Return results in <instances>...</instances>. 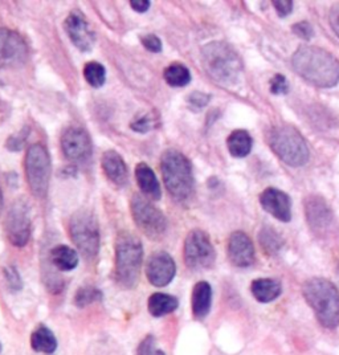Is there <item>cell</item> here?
<instances>
[{
    "mask_svg": "<svg viewBox=\"0 0 339 355\" xmlns=\"http://www.w3.org/2000/svg\"><path fill=\"white\" fill-rule=\"evenodd\" d=\"M25 177L31 193L36 197H45L51 178V157L43 143L30 146L25 155Z\"/></svg>",
    "mask_w": 339,
    "mask_h": 355,
    "instance_id": "obj_8",
    "label": "cell"
},
{
    "mask_svg": "<svg viewBox=\"0 0 339 355\" xmlns=\"http://www.w3.org/2000/svg\"><path fill=\"white\" fill-rule=\"evenodd\" d=\"M4 227L6 235L12 246L19 248L27 246L31 237V215L28 204L23 199L14 202L11 206L4 222Z\"/></svg>",
    "mask_w": 339,
    "mask_h": 355,
    "instance_id": "obj_11",
    "label": "cell"
},
{
    "mask_svg": "<svg viewBox=\"0 0 339 355\" xmlns=\"http://www.w3.org/2000/svg\"><path fill=\"white\" fill-rule=\"evenodd\" d=\"M305 300L323 327L334 329L339 323V292L326 279H310L303 286Z\"/></svg>",
    "mask_w": 339,
    "mask_h": 355,
    "instance_id": "obj_4",
    "label": "cell"
},
{
    "mask_svg": "<svg viewBox=\"0 0 339 355\" xmlns=\"http://www.w3.org/2000/svg\"><path fill=\"white\" fill-rule=\"evenodd\" d=\"M228 257L233 266L247 268L254 263V247L244 232H233L228 240Z\"/></svg>",
    "mask_w": 339,
    "mask_h": 355,
    "instance_id": "obj_17",
    "label": "cell"
},
{
    "mask_svg": "<svg viewBox=\"0 0 339 355\" xmlns=\"http://www.w3.org/2000/svg\"><path fill=\"white\" fill-rule=\"evenodd\" d=\"M260 203L263 208L274 216L280 222H290L292 219V202L285 193L277 189H267L260 195Z\"/></svg>",
    "mask_w": 339,
    "mask_h": 355,
    "instance_id": "obj_18",
    "label": "cell"
},
{
    "mask_svg": "<svg viewBox=\"0 0 339 355\" xmlns=\"http://www.w3.org/2000/svg\"><path fill=\"white\" fill-rule=\"evenodd\" d=\"M141 43L143 47L154 54H158L162 51V41L161 39L157 35H144L141 37Z\"/></svg>",
    "mask_w": 339,
    "mask_h": 355,
    "instance_id": "obj_35",
    "label": "cell"
},
{
    "mask_svg": "<svg viewBox=\"0 0 339 355\" xmlns=\"http://www.w3.org/2000/svg\"><path fill=\"white\" fill-rule=\"evenodd\" d=\"M250 289L253 297L263 303H268L276 300L283 292L281 284L273 279H257L252 283Z\"/></svg>",
    "mask_w": 339,
    "mask_h": 355,
    "instance_id": "obj_22",
    "label": "cell"
},
{
    "mask_svg": "<svg viewBox=\"0 0 339 355\" xmlns=\"http://www.w3.org/2000/svg\"><path fill=\"white\" fill-rule=\"evenodd\" d=\"M31 346L37 353L52 354L57 349V339L51 329L44 325L37 326L31 336Z\"/></svg>",
    "mask_w": 339,
    "mask_h": 355,
    "instance_id": "obj_24",
    "label": "cell"
},
{
    "mask_svg": "<svg viewBox=\"0 0 339 355\" xmlns=\"http://www.w3.org/2000/svg\"><path fill=\"white\" fill-rule=\"evenodd\" d=\"M210 98H211V96H208V94H206V93L195 92V93H193V94L188 97V101H190V104H193V105H195V107H203L208 104Z\"/></svg>",
    "mask_w": 339,
    "mask_h": 355,
    "instance_id": "obj_39",
    "label": "cell"
},
{
    "mask_svg": "<svg viewBox=\"0 0 339 355\" xmlns=\"http://www.w3.org/2000/svg\"><path fill=\"white\" fill-rule=\"evenodd\" d=\"M212 303V288L207 281H199L193 290V314L197 320H204L210 310Z\"/></svg>",
    "mask_w": 339,
    "mask_h": 355,
    "instance_id": "obj_20",
    "label": "cell"
},
{
    "mask_svg": "<svg viewBox=\"0 0 339 355\" xmlns=\"http://www.w3.org/2000/svg\"><path fill=\"white\" fill-rule=\"evenodd\" d=\"M135 179L143 195L160 200L162 196L161 186L153 169L147 163H138L135 167Z\"/></svg>",
    "mask_w": 339,
    "mask_h": 355,
    "instance_id": "obj_21",
    "label": "cell"
},
{
    "mask_svg": "<svg viewBox=\"0 0 339 355\" xmlns=\"http://www.w3.org/2000/svg\"><path fill=\"white\" fill-rule=\"evenodd\" d=\"M329 21H330V25H331L333 31L339 37V4H336V6L331 7L330 14H329Z\"/></svg>",
    "mask_w": 339,
    "mask_h": 355,
    "instance_id": "obj_40",
    "label": "cell"
},
{
    "mask_svg": "<svg viewBox=\"0 0 339 355\" xmlns=\"http://www.w3.org/2000/svg\"><path fill=\"white\" fill-rule=\"evenodd\" d=\"M201 63L207 74L223 87L234 85L244 69L240 56L230 44L223 41H214L203 47Z\"/></svg>",
    "mask_w": 339,
    "mask_h": 355,
    "instance_id": "obj_2",
    "label": "cell"
},
{
    "mask_svg": "<svg viewBox=\"0 0 339 355\" xmlns=\"http://www.w3.org/2000/svg\"><path fill=\"white\" fill-rule=\"evenodd\" d=\"M64 30L72 43L83 52H89L96 41V34L85 15L74 10L64 21Z\"/></svg>",
    "mask_w": 339,
    "mask_h": 355,
    "instance_id": "obj_13",
    "label": "cell"
},
{
    "mask_svg": "<svg viewBox=\"0 0 339 355\" xmlns=\"http://www.w3.org/2000/svg\"><path fill=\"white\" fill-rule=\"evenodd\" d=\"M101 166L107 179L113 182L116 186L124 187L127 183V179H129L127 166L125 160H122V157L116 150H107L102 157Z\"/></svg>",
    "mask_w": 339,
    "mask_h": 355,
    "instance_id": "obj_19",
    "label": "cell"
},
{
    "mask_svg": "<svg viewBox=\"0 0 339 355\" xmlns=\"http://www.w3.org/2000/svg\"><path fill=\"white\" fill-rule=\"evenodd\" d=\"M130 6H131V8H133L134 11L142 14V12H146V11L150 8L151 1H149V0H131V1H130Z\"/></svg>",
    "mask_w": 339,
    "mask_h": 355,
    "instance_id": "obj_41",
    "label": "cell"
},
{
    "mask_svg": "<svg viewBox=\"0 0 339 355\" xmlns=\"http://www.w3.org/2000/svg\"><path fill=\"white\" fill-rule=\"evenodd\" d=\"M69 235L81 255L93 260L100 250V228L97 217L89 210L83 208L72 215Z\"/></svg>",
    "mask_w": 339,
    "mask_h": 355,
    "instance_id": "obj_7",
    "label": "cell"
},
{
    "mask_svg": "<svg viewBox=\"0 0 339 355\" xmlns=\"http://www.w3.org/2000/svg\"><path fill=\"white\" fill-rule=\"evenodd\" d=\"M216 252L210 236L201 230L190 232L184 241V263L190 269L204 270L212 268Z\"/></svg>",
    "mask_w": 339,
    "mask_h": 355,
    "instance_id": "obj_10",
    "label": "cell"
},
{
    "mask_svg": "<svg viewBox=\"0 0 339 355\" xmlns=\"http://www.w3.org/2000/svg\"><path fill=\"white\" fill-rule=\"evenodd\" d=\"M177 275L174 259L167 252H155L146 264V277L150 284L163 288L170 284Z\"/></svg>",
    "mask_w": 339,
    "mask_h": 355,
    "instance_id": "obj_15",
    "label": "cell"
},
{
    "mask_svg": "<svg viewBox=\"0 0 339 355\" xmlns=\"http://www.w3.org/2000/svg\"><path fill=\"white\" fill-rule=\"evenodd\" d=\"M292 31H293V34H296L298 37L305 39V40H309L314 36V30L307 21H300V23L294 24L292 27Z\"/></svg>",
    "mask_w": 339,
    "mask_h": 355,
    "instance_id": "obj_36",
    "label": "cell"
},
{
    "mask_svg": "<svg viewBox=\"0 0 339 355\" xmlns=\"http://www.w3.org/2000/svg\"><path fill=\"white\" fill-rule=\"evenodd\" d=\"M28 47L18 32L0 28V63L6 65H19L25 61Z\"/></svg>",
    "mask_w": 339,
    "mask_h": 355,
    "instance_id": "obj_16",
    "label": "cell"
},
{
    "mask_svg": "<svg viewBox=\"0 0 339 355\" xmlns=\"http://www.w3.org/2000/svg\"><path fill=\"white\" fill-rule=\"evenodd\" d=\"M161 170L168 194L177 202H187L194 193L193 164L188 158L175 149L162 154Z\"/></svg>",
    "mask_w": 339,
    "mask_h": 355,
    "instance_id": "obj_3",
    "label": "cell"
},
{
    "mask_svg": "<svg viewBox=\"0 0 339 355\" xmlns=\"http://www.w3.org/2000/svg\"><path fill=\"white\" fill-rule=\"evenodd\" d=\"M51 261L58 270H73L78 266V255L68 246H56L51 250Z\"/></svg>",
    "mask_w": 339,
    "mask_h": 355,
    "instance_id": "obj_25",
    "label": "cell"
},
{
    "mask_svg": "<svg viewBox=\"0 0 339 355\" xmlns=\"http://www.w3.org/2000/svg\"><path fill=\"white\" fill-rule=\"evenodd\" d=\"M179 301L177 297L166 293H154L149 299V312L154 317L167 316L178 309Z\"/></svg>",
    "mask_w": 339,
    "mask_h": 355,
    "instance_id": "obj_23",
    "label": "cell"
},
{
    "mask_svg": "<svg viewBox=\"0 0 339 355\" xmlns=\"http://www.w3.org/2000/svg\"><path fill=\"white\" fill-rule=\"evenodd\" d=\"M142 260L143 247L141 240L130 232L120 233L116 241L114 266L117 284L125 289H133L138 284Z\"/></svg>",
    "mask_w": 339,
    "mask_h": 355,
    "instance_id": "obj_5",
    "label": "cell"
},
{
    "mask_svg": "<svg viewBox=\"0 0 339 355\" xmlns=\"http://www.w3.org/2000/svg\"><path fill=\"white\" fill-rule=\"evenodd\" d=\"M269 146L276 155L292 167L304 166L309 160V147L301 133L290 125L274 126L268 137Z\"/></svg>",
    "mask_w": 339,
    "mask_h": 355,
    "instance_id": "obj_6",
    "label": "cell"
},
{
    "mask_svg": "<svg viewBox=\"0 0 339 355\" xmlns=\"http://www.w3.org/2000/svg\"><path fill=\"white\" fill-rule=\"evenodd\" d=\"M154 121H153V118L150 117V116H144L142 118H140V120H137V121H134L133 124L130 125V127L134 130V131H137V133H147L149 130H151L153 129V124Z\"/></svg>",
    "mask_w": 339,
    "mask_h": 355,
    "instance_id": "obj_37",
    "label": "cell"
},
{
    "mask_svg": "<svg viewBox=\"0 0 339 355\" xmlns=\"http://www.w3.org/2000/svg\"><path fill=\"white\" fill-rule=\"evenodd\" d=\"M3 211V194H1V189H0V213Z\"/></svg>",
    "mask_w": 339,
    "mask_h": 355,
    "instance_id": "obj_42",
    "label": "cell"
},
{
    "mask_svg": "<svg viewBox=\"0 0 339 355\" xmlns=\"http://www.w3.org/2000/svg\"><path fill=\"white\" fill-rule=\"evenodd\" d=\"M273 6L281 18L287 17L293 10V1L290 0H277V1H273Z\"/></svg>",
    "mask_w": 339,
    "mask_h": 355,
    "instance_id": "obj_38",
    "label": "cell"
},
{
    "mask_svg": "<svg viewBox=\"0 0 339 355\" xmlns=\"http://www.w3.org/2000/svg\"><path fill=\"white\" fill-rule=\"evenodd\" d=\"M137 355H166V353L157 347L155 338L149 334L140 343V346L137 349Z\"/></svg>",
    "mask_w": 339,
    "mask_h": 355,
    "instance_id": "obj_33",
    "label": "cell"
},
{
    "mask_svg": "<svg viewBox=\"0 0 339 355\" xmlns=\"http://www.w3.org/2000/svg\"><path fill=\"white\" fill-rule=\"evenodd\" d=\"M305 213L306 220L317 236H326L333 228L334 216L329 204L321 196L311 195L305 200Z\"/></svg>",
    "mask_w": 339,
    "mask_h": 355,
    "instance_id": "obj_12",
    "label": "cell"
},
{
    "mask_svg": "<svg viewBox=\"0 0 339 355\" xmlns=\"http://www.w3.org/2000/svg\"><path fill=\"white\" fill-rule=\"evenodd\" d=\"M130 210L138 228L151 240H160L167 231V219L146 196L135 194L130 200Z\"/></svg>",
    "mask_w": 339,
    "mask_h": 355,
    "instance_id": "obj_9",
    "label": "cell"
},
{
    "mask_svg": "<svg viewBox=\"0 0 339 355\" xmlns=\"http://www.w3.org/2000/svg\"><path fill=\"white\" fill-rule=\"evenodd\" d=\"M163 77L166 83L173 88H183L188 85L191 81V73L188 68L180 63H174L168 65L163 72Z\"/></svg>",
    "mask_w": 339,
    "mask_h": 355,
    "instance_id": "obj_27",
    "label": "cell"
},
{
    "mask_svg": "<svg viewBox=\"0 0 339 355\" xmlns=\"http://www.w3.org/2000/svg\"><path fill=\"white\" fill-rule=\"evenodd\" d=\"M4 279H6V284L8 286V289L12 292H19L23 288L20 275L15 266L4 268Z\"/></svg>",
    "mask_w": 339,
    "mask_h": 355,
    "instance_id": "obj_31",
    "label": "cell"
},
{
    "mask_svg": "<svg viewBox=\"0 0 339 355\" xmlns=\"http://www.w3.org/2000/svg\"><path fill=\"white\" fill-rule=\"evenodd\" d=\"M228 150L236 158L247 157L252 150V137L245 130H234L227 140Z\"/></svg>",
    "mask_w": 339,
    "mask_h": 355,
    "instance_id": "obj_26",
    "label": "cell"
},
{
    "mask_svg": "<svg viewBox=\"0 0 339 355\" xmlns=\"http://www.w3.org/2000/svg\"><path fill=\"white\" fill-rule=\"evenodd\" d=\"M102 300V292L100 289H97L96 286H83L76 292L74 296V305L77 308H87L94 302L101 301Z\"/></svg>",
    "mask_w": 339,
    "mask_h": 355,
    "instance_id": "obj_29",
    "label": "cell"
},
{
    "mask_svg": "<svg viewBox=\"0 0 339 355\" xmlns=\"http://www.w3.org/2000/svg\"><path fill=\"white\" fill-rule=\"evenodd\" d=\"M260 243L261 247L268 253H277L284 246L281 236L270 227H264L263 231L260 232Z\"/></svg>",
    "mask_w": 339,
    "mask_h": 355,
    "instance_id": "obj_30",
    "label": "cell"
},
{
    "mask_svg": "<svg viewBox=\"0 0 339 355\" xmlns=\"http://www.w3.org/2000/svg\"><path fill=\"white\" fill-rule=\"evenodd\" d=\"M61 149L67 160L84 162L91 155V140L87 130L81 127H69L61 136Z\"/></svg>",
    "mask_w": 339,
    "mask_h": 355,
    "instance_id": "obj_14",
    "label": "cell"
},
{
    "mask_svg": "<svg viewBox=\"0 0 339 355\" xmlns=\"http://www.w3.org/2000/svg\"><path fill=\"white\" fill-rule=\"evenodd\" d=\"M28 136H30V127H23L19 133L11 136V137L8 138V141L6 143L7 149L11 150V151H19V150H21L23 146H24V143L27 141V138H28Z\"/></svg>",
    "mask_w": 339,
    "mask_h": 355,
    "instance_id": "obj_32",
    "label": "cell"
},
{
    "mask_svg": "<svg viewBox=\"0 0 339 355\" xmlns=\"http://www.w3.org/2000/svg\"><path fill=\"white\" fill-rule=\"evenodd\" d=\"M289 90V84L283 74H276L270 80V92L273 94H286Z\"/></svg>",
    "mask_w": 339,
    "mask_h": 355,
    "instance_id": "obj_34",
    "label": "cell"
},
{
    "mask_svg": "<svg viewBox=\"0 0 339 355\" xmlns=\"http://www.w3.org/2000/svg\"><path fill=\"white\" fill-rule=\"evenodd\" d=\"M292 64L294 71L316 87L331 88L339 83L338 58L318 47H300L293 54Z\"/></svg>",
    "mask_w": 339,
    "mask_h": 355,
    "instance_id": "obj_1",
    "label": "cell"
},
{
    "mask_svg": "<svg viewBox=\"0 0 339 355\" xmlns=\"http://www.w3.org/2000/svg\"><path fill=\"white\" fill-rule=\"evenodd\" d=\"M0 352H1V345H0Z\"/></svg>",
    "mask_w": 339,
    "mask_h": 355,
    "instance_id": "obj_43",
    "label": "cell"
},
{
    "mask_svg": "<svg viewBox=\"0 0 339 355\" xmlns=\"http://www.w3.org/2000/svg\"><path fill=\"white\" fill-rule=\"evenodd\" d=\"M84 77L93 88H101L107 81V71L102 64L90 61L84 68Z\"/></svg>",
    "mask_w": 339,
    "mask_h": 355,
    "instance_id": "obj_28",
    "label": "cell"
}]
</instances>
